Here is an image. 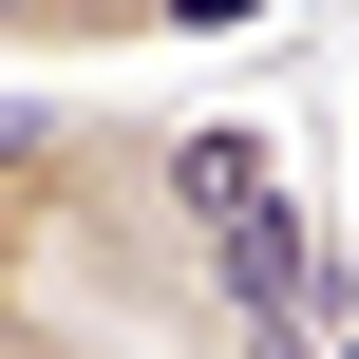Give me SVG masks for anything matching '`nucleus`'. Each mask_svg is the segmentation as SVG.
Instances as JSON below:
<instances>
[{
  "instance_id": "f03ea898",
  "label": "nucleus",
  "mask_w": 359,
  "mask_h": 359,
  "mask_svg": "<svg viewBox=\"0 0 359 359\" xmlns=\"http://www.w3.org/2000/svg\"><path fill=\"white\" fill-rule=\"evenodd\" d=\"M0 359H133V341H95V322H57V303H38V322H0Z\"/></svg>"
},
{
  "instance_id": "f257e3e1",
  "label": "nucleus",
  "mask_w": 359,
  "mask_h": 359,
  "mask_svg": "<svg viewBox=\"0 0 359 359\" xmlns=\"http://www.w3.org/2000/svg\"><path fill=\"white\" fill-rule=\"evenodd\" d=\"M133 38H170V0H0V57H133Z\"/></svg>"
}]
</instances>
